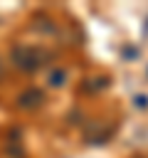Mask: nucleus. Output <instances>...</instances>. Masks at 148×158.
<instances>
[{"label":"nucleus","mask_w":148,"mask_h":158,"mask_svg":"<svg viewBox=\"0 0 148 158\" xmlns=\"http://www.w3.org/2000/svg\"><path fill=\"white\" fill-rule=\"evenodd\" d=\"M49 62V52L42 49V47H30V44H15L12 49V64L20 69V72H37L42 69L44 64Z\"/></svg>","instance_id":"nucleus-1"},{"label":"nucleus","mask_w":148,"mask_h":158,"mask_svg":"<svg viewBox=\"0 0 148 158\" xmlns=\"http://www.w3.org/2000/svg\"><path fill=\"white\" fill-rule=\"evenodd\" d=\"M44 91L39 89V86H30V89H25L20 96H17V106L20 109H25V111H35V109H39L42 104H44Z\"/></svg>","instance_id":"nucleus-2"},{"label":"nucleus","mask_w":148,"mask_h":158,"mask_svg":"<svg viewBox=\"0 0 148 158\" xmlns=\"http://www.w3.org/2000/svg\"><path fill=\"white\" fill-rule=\"evenodd\" d=\"M111 138V128L106 126V123H91V126H86V133H84V141L86 143H94V146H101V143H106Z\"/></svg>","instance_id":"nucleus-3"},{"label":"nucleus","mask_w":148,"mask_h":158,"mask_svg":"<svg viewBox=\"0 0 148 158\" xmlns=\"http://www.w3.org/2000/svg\"><path fill=\"white\" fill-rule=\"evenodd\" d=\"M67 81H69V69H64V67H54V69H49L47 84H49L52 89H62Z\"/></svg>","instance_id":"nucleus-4"},{"label":"nucleus","mask_w":148,"mask_h":158,"mask_svg":"<svg viewBox=\"0 0 148 158\" xmlns=\"http://www.w3.org/2000/svg\"><path fill=\"white\" fill-rule=\"evenodd\" d=\"M106 86H111V77H91V79H86V84H84V91H101V89H106Z\"/></svg>","instance_id":"nucleus-5"},{"label":"nucleus","mask_w":148,"mask_h":158,"mask_svg":"<svg viewBox=\"0 0 148 158\" xmlns=\"http://www.w3.org/2000/svg\"><path fill=\"white\" fill-rule=\"evenodd\" d=\"M133 106L136 109H148V94H136L133 96Z\"/></svg>","instance_id":"nucleus-6"},{"label":"nucleus","mask_w":148,"mask_h":158,"mask_svg":"<svg viewBox=\"0 0 148 158\" xmlns=\"http://www.w3.org/2000/svg\"><path fill=\"white\" fill-rule=\"evenodd\" d=\"M123 57H138V49H136V47H131V49L123 47Z\"/></svg>","instance_id":"nucleus-7"},{"label":"nucleus","mask_w":148,"mask_h":158,"mask_svg":"<svg viewBox=\"0 0 148 158\" xmlns=\"http://www.w3.org/2000/svg\"><path fill=\"white\" fill-rule=\"evenodd\" d=\"M0 77H2V67H0Z\"/></svg>","instance_id":"nucleus-8"},{"label":"nucleus","mask_w":148,"mask_h":158,"mask_svg":"<svg viewBox=\"0 0 148 158\" xmlns=\"http://www.w3.org/2000/svg\"><path fill=\"white\" fill-rule=\"evenodd\" d=\"M146 74H148V69H146Z\"/></svg>","instance_id":"nucleus-9"}]
</instances>
